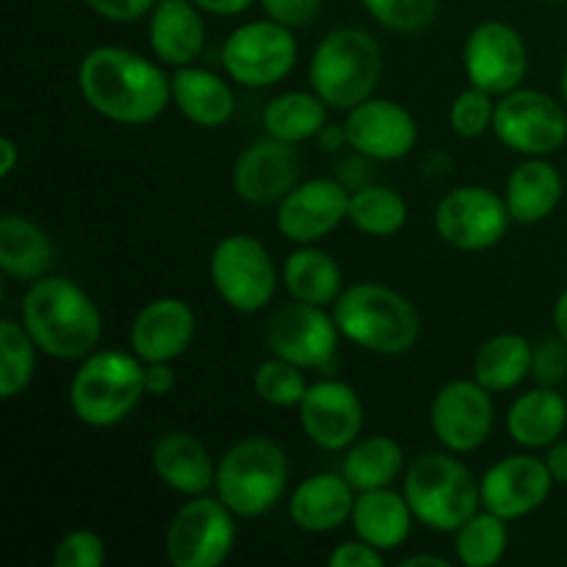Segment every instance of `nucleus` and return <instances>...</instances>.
<instances>
[{
  "label": "nucleus",
  "instance_id": "obj_1",
  "mask_svg": "<svg viewBox=\"0 0 567 567\" xmlns=\"http://www.w3.org/2000/svg\"><path fill=\"white\" fill-rule=\"evenodd\" d=\"M75 78L89 109L116 125H150L172 105V75L122 44L89 50Z\"/></svg>",
  "mask_w": 567,
  "mask_h": 567
},
{
  "label": "nucleus",
  "instance_id": "obj_2",
  "mask_svg": "<svg viewBox=\"0 0 567 567\" xmlns=\"http://www.w3.org/2000/svg\"><path fill=\"white\" fill-rule=\"evenodd\" d=\"M20 321L39 352L61 363H81L103 341V313L78 282L44 275L28 282L20 305Z\"/></svg>",
  "mask_w": 567,
  "mask_h": 567
},
{
  "label": "nucleus",
  "instance_id": "obj_3",
  "mask_svg": "<svg viewBox=\"0 0 567 567\" xmlns=\"http://www.w3.org/2000/svg\"><path fill=\"white\" fill-rule=\"evenodd\" d=\"M349 343L380 358H402L421 341V313L404 293L382 282H354L332 305Z\"/></svg>",
  "mask_w": 567,
  "mask_h": 567
},
{
  "label": "nucleus",
  "instance_id": "obj_4",
  "mask_svg": "<svg viewBox=\"0 0 567 567\" xmlns=\"http://www.w3.org/2000/svg\"><path fill=\"white\" fill-rule=\"evenodd\" d=\"M385 59L382 44L360 25H338L316 42L310 53V89L332 111H352L374 97Z\"/></svg>",
  "mask_w": 567,
  "mask_h": 567
},
{
  "label": "nucleus",
  "instance_id": "obj_5",
  "mask_svg": "<svg viewBox=\"0 0 567 567\" xmlns=\"http://www.w3.org/2000/svg\"><path fill=\"white\" fill-rule=\"evenodd\" d=\"M402 493L421 526L454 535L482 507L480 480L460 454L424 452L404 468Z\"/></svg>",
  "mask_w": 567,
  "mask_h": 567
},
{
  "label": "nucleus",
  "instance_id": "obj_6",
  "mask_svg": "<svg viewBox=\"0 0 567 567\" xmlns=\"http://www.w3.org/2000/svg\"><path fill=\"white\" fill-rule=\"evenodd\" d=\"M291 482V460L286 449L264 435L233 443L216 460V496L238 518H260L286 498Z\"/></svg>",
  "mask_w": 567,
  "mask_h": 567
},
{
  "label": "nucleus",
  "instance_id": "obj_7",
  "mask_svg": "<svg viewBox=\"0 0 567 567\" xmlns=\"http://www.w3.org/2000/svg\"><path fill=\"white\" fill-rule=\"evenodd\" d=\"M66 396L72 415L83 426L109 430L122 424L147 396L144 363L133 352L97 349L78 363Z\"/></svg>",
  "mask_w": 567,
  "mask_h": 567
},
{
  "label": "nucleus",
  "instance_id": "obj_8",
  "mask_svg": "<svg viewBox=\"0 0 567 567\" xmlns=\"http://www.w3.org/2000/svg\"><path fill=\"white\" fill-rule=\"evenodd\" d=\"M208 277L216 297L244 316L266 310L280 282L266 244L247 233H230L216 244L208 258Z\"/></svg>",
  "mask_w": 567,
  "mask_h": 567
},
{
  "label": "nucleus",
  "instance_id": "obj_9",
  "mask_svg": "<svg viewBox=\"0 0 567 567\" xmlns=\"http://www.w3.org/2000/svg\"><path fill=\"white\" fill-rule=\"evenodd\" d=\"M238 515L219 496H192L164 535V554L172 567H219L236 548Z\"/></svg>",
  "mask_w": 567,
  "mask_h": 567
},
{
  "label": "nucleus",
  "instance_id": "obj_10",
  "mask_svg": "<svg viewBox=\"0 0 567 567\" xmlns=\"http://www.w3.org/2000/svg\"><path fill=\"white\" fill-rule=\"evenodd\" d=\"M299 59L293 28L269 20H249L233 28L221 44V66L244 89H271L286 81Z\"/></svg>",
  "mask_w": 567,
  "mask_h": 567
},
{
  "label": "nucleus",
  "instance_id": "obj_11",
  "mask_svg": "<svg viewBox=\"0 0 567 567\" xmlns=\"http://www.w3.org/2000/svg\"><path fill=\"white\" fill-rule=\"evenodd\" d=\"M437 238L460 252H487L498 247L507 236L513 216H509L504 194L480 183L454 186L437 199L432 214Z\"/></svg>",
  "mask_w": 567,
  "mask_h": 567
},
{
  "label": "nucleus",
  "instance_id": "obj_12",
  "mask_svg": "<svg viewBox=\"0 0 567 567\" xmlns=\"http://www.w3.org/2000/svg\"><path fill=\"white\" fill-rule=\"evenodd\" d=\"M493 136L524 158H548L567 144V105L540 89H515L496 100Z\"/></svg>",
  "mask_w": 567,
  "mask_h": 567
},
{
  "label": "nucleus",
  "instance_id": "obj_13",
  "mask_svg": "<svg viewBox=\"0 0 567 567\" xmlns=\"http://www.w3.org/2000/svg\"><path fill=\"white\" fill-rule=\"evenodd\" d=\"M341 338L330 308H316L293 299L277 308L264 327V343L269 354L319 374L336 369Z\"/></svg>",
  "mask_w": 567,
  "mask_h": 567
},
{
  "label": "nucleus",
  "instance_id": "obj_14",
  "mask_svg": "<svg viewBox=\"0 0 567 567\" xmlns=\"http://www.w3.org/2000/svg\"><path fill=\"white\" fill-rule=\"evenodd\" d=\"M496 404L493 393L471 380H449L435 391L430 404V430L441 449L454 454L480 452L493 435Z\"/></svg>",
  "mask_w": 567,
  "mask_h": 567
},
{
  "label": "nucleus",
  "instance_id": "obj_15",
  "mask_svg": "<svg viewBox=\"0 0 567 567\" xmlns=\"http://www.w3.org/2000/svg\"><path fill=\"white\" fill-rule=\"evenodd\" d=\"M529 64V44L509 22L485 20L465 37V78L493 97H502V94L524 86Z\"/></svg>",
  "mask_w": 567,
  "mask_h": 567
},
{
  "label": "nucleus",
  "instance_id": "obj_16",
  "mask_svg": "<svg viewBox=\"0 0 567 567\" xmlns=\"http://www.w3.org/2000/svg\"><path fill=\"white\" fill-rule=\"evenodd\" d=\"M349 192L338 177H310L299 181L277 203L275 227L286 241L321 244L327 236L349 221Z\"/></svg>",
  "mask_w": 567,
  "mask_h": 567
},
{
  "label": "nucleus",
  "instance_id": "obj_17",
  "mask_svg": "<svg viewBox=\"0 0 567 567\" xmlns=\"http://www.w3.org/2000/svg\"><path fill=\"white\" fill-rule=\"evenodd\" d=\"M297 419L305 437L316 449L343 454L363 435V399L349 382L336 380V377H321L308 385V393L297 408Z\"/></svg>",
  "mask_w": 567,
  "mask_h": 567
},
{
  "label": "nucleus",
  "instance_id": "obj_18",
  "mask_svg": "<svg viewBox=\"0 0 567 567\" xmlns=\"http://www.w3.org/2000/svg\"><path fill=\"white\" fill-rule=\"evenodd\" d=\"M230 181L241 203L255 208L277 205L302 181V155L297 144L280 142L266 133L236 155Z\"/></svg>",
  "mask_w": 567,
  "mask_h": 567
},
{
  "label": "nucleus",
  "instance_id": "obj_19",
  "mask_svg": "<svg viewBox=\"0 0 567 567\" xmlns=\"http://www.w3.org/2000/svg\"><path fill=\"white\" fill-rule=\"evenodd\" d=\"M554 485L557 482H554L546 460L535 457V452L524 449V452L496 460L480 476L482 507L513 524V520L537 513L548 502Z\"/></svg>",
  "mask_w": 567,
  "mask_h": 567
},
{
  "label": "nucleus",
  "instance_id": "obj_20",
  "mask_svg": "<svg viewBox=\"0 0 567 567\" xmlns=\"http://www.w3.org/2000/svg\"><path fill=\"white\" fill-rule=\"evenodd\" d=\"M347 136L354 153L365 155L374 164L408 158L419 144V122L391 97H369L365 103L347 111Z\"/></svg>",
  "mask_w": 567,
  "mask_h": 567
},
{
  "label": "nucleus",
  "instance_id": "obj_21",
  "mask_svg": "<svg viewBox=\"0 0 567 567\" xmlns=\"http://www.w3.org/2000/svg\"><path fill=\"white\" fill-rule=\"evenodd\" d=\"M197 338V313L181 297H155L133 319L127 343L142 363H175Z\"/></svg>",
  "mask_w": 567,
  "mask_h": 567
},
{
  "label": "nucleus",
  "instance_id": "obj_22",
  "mask_svg": "<svg viewBox=\"0 0 567 567\" xmlns=\"http://www.w3.org/2000/svg\"><path fill=\"white\" fill-rule=\"evenodd\" d=\"M358 491L341 471H321L299 482L288 498L293 526L305 535H330L352 520Z\"/></svg>",
  "mask_w": 567,
  "mask_h": 567
},
{
  "label": "nucleus",
  "instance_id": "obj_23",
  "mask_svg": "<svg viewBox=\"0 0 567 567\" xmlns=\"http://www.w3.org/2000/svg\"><path fill=\"white\" fill-rule=\"evenodd\" d=\"M155 476L181 496H203L216 485V460L197 435L186 430H169L158 435L150 454Z\"/></svg>",
  "mask_w": 567,
  "mask_h": 567
},
{
  "label": "nucleus",
  "instance_id": "obj_24",
  "mask_svg": "<svg viewBox=\"0 0 567 567\" xmlns=\"http://www.w3.org/2000/svg\"><path fill=\"white\" fill-rule=\"evenodd\" d=\"M205 11L194 0H158L147 17V42L161 64H197L205 50Z\"/></svg>",
  "mask_w": 567,
  "mask_h": 567
},
{
  "label": "nucleus",
  "instance_id": "obj_25",
  "mask_svg": "<svg viewBox=\"0 0 567 567\" xmlns=\"http://www.w3.org/2000/svg\"><path fill=\"white\" fill-rule=\"evenodd\" d=\"M172 105L203 131H219L236 116V94L219 72L208 66H177L172 72Z\"/></svg>",
  "mask_w": 567,
  "mask_h": 567
},
{
  "label": "nucleus",
  "instance_id": "obj_26",
  "mask_svg": "<svg viewBox=\"0 0 567 567\" xmlns=\"http://www.w3.org/2000/svg\"><path fill=\"white\" fill-rule=\"evenodd\" d=\"M349 524H352L354 537L374 546L377 551L391 554L413 535L415 513L402 491L380 487V491L358 493Z\"/></svg>",
  "mask_w": 567,
  "mask_h": 567
},
{
  "label": "nucleus",
  "instance_id": "obj_27",
  "mask_svg": "<svg viewBox=\"0 0 567 567\" xmlns=\"http://www.w3.org/2000/svg\"><path fill=\"white\" fill-rule=\"evenodd\" d=\"M507 432L515 446L526 452H546L567 432V399L557 388L546 385L524 391L509 404Z\"/></svg>",
  "mask_w": 567,
  "mask_h": 567
},
{
  "label": "nucleus",
  "instance_id": "obj_28",
  "mask_svg": "<svg viewBox=\"0 0 567 567\" xmlns=\"http://www.w3.org/2000/svg\"><path fill=\"white\" fill-rule=\"evenodd\" d=\"M565 181L548 158H524L504 183V199L513 221L540 225L559 208Z\"/></svg>",
  "mask_w": 567,
  "mask_h": 567
},
{
  "label": "nucleus",
  "instance_id": "obj_29",
  "mask_svg": "<svg viewBox=\"0 0 567 567\" xmlns=\"http://www.w3.org/2000/svg\"><path fill=\"white\" fill-rule=\"evenodd\" d=\"M280 282L293 302L330 308L338 302L343 286V269L319 244H302L286 258L280 269Z\"/></svg>",
  "mask_w": 567,
  "mask_h": 567
},
{
  "label": "nucleus",
  "instance_id": "obj_30",
  "mask_svg": "<svg viewBox=\"0 0 567 567\" xmlns=\"http://www.w3.org/2000/svg\"><path fill=\"white\" fill-rule=\"evenodd\" d=\"M53 244L33 219L6 214L0 219V269L17 282H33L50 275Z\"/></svg>",
  "mask_w": 567,
  "mask_h": 567
},
{
  "label": "nucleus",
  "instance_id": "obj_31",
  "mask_svg": "<svg viewBox=\"0 0 567 567\" xmlns=\"http://www.w3.org/2000/svg\"><path fill=\"white\" fill-rule=\"evenodd\" d=\"M408 460L404 449L391 435H365L358 437L352 446L343 452L341 474L358 493L393 487L399 476H404Z\"/></svg>",
  "mask_w": 567,
  "mask_h": 567
},
{
  "label": "nucleus",
  "instance_id": "obj_32",
  "mask_svg": "<svg viewBox=\"0 0 567 567\" xmlns=\"http://www.w3.org/2000/svg\"><path fill=\"white\" fill-rule=\"evenodd\" d=\"M535 343L520 332H498L474 354V380L491 393H509L532 377Z\"/></svg>",
  "mask_w": 567,
  "mask_h": 567
},
{
  "label": "nucleus",
  "instance_id": "obj_33",
  "mask_svg": "<svg viewBox=\"0 0 567 567\" xmlns=\"http://www.w3.org/2000/svg\"><path fill=\"white\" fill-rule=\"evenodd\" d=\"M330 105L310 89H293L271 97L264 109V133L288 144H305L330 122Z\"/></svg>",
  "mask_w": 567,
  "mask_h": 567
},
{
  "label": "nucleus",
  "instance_id": "obj_34",
  "mask_svg": "<svg viewBox=\"0 0 567 567\" xmlns=\"http://www.w3.org/2000/svg\"><path fill=\"white\" fill-rule=\"evenodd\" d=\"M408 199L391 186L382 183H369V186L358 188L349 197V221L354 230L371 238H391L404 230L408 225Z\"/></svg>",
  "mask_w": 567,
  "mask_h": 567
},
{
  "label": "nucleus",
  "instance_id": "obj_35",
  "mask_svg": "<svg viewBox=\"0 0 567 567\" xmlns=\"http://www.w3.org/2000/svg\"><path fill=\"white\" fill-rule=\"evenodd\" d=\"M509 520L480 507L454 532V559L465 567H496L507 557Z\"/></svg>",
  "mask_w": 567,
  "mask_h": 567
},
{
  "label": "nucleus",
  "instance_id": "obj_36",
  "mask_svg": "<svg viewBox=\"0 0 567 567\" xmlns=\"http://www.w3.org/2000/svg\"><path fill=\"white\" fill-rule=\"evenodd\" d=\"M37 341L22 321H0V399L3 402L22 396L31 388L33 374H37Z\"/></svg>",
  "mask_w": 567,
  "mask_h": 567
},
{
  "label": "nucleus",
  "instance_id": "obj_37",
  "mask_svg": "<svg viewBox=\"0 0 567 567\" xmlns=\"http://www.w3.org/2000/svg\"><path fill=\"white\" fill-rule=\"evenodd\" d=\"M308 371L299 369L297 363L275 358V354H269V358L260 360V363L255 365V396H258L260 402L269 404V408L297 410L299 402L305 399V393H308Z\"/></svg>",
  "mask_w": 567,
  "mask_h": 567
},
{
  "label": "nucleus",
  "instance_id": "obj_38",
  "mask_svg": "<svg viewBox=\"0 0 567 567\" xmlns=\"http://www.w3.org/2000/svg\"><path fill=\"white\" fill-rule=\"evenodd\" d=\"M365 14L393 33H421L435 22L441 0H360Z\"/></svg>",
  "mask_w": 567,
  "mask_h": 567
},
{
  "label": "nucleus",
  "instance_id": "obj_39",
  "mask_svg": "<svg viewBox=\"0 0 567 567\" xmlns=\"http://www.w3.org/2000/svg\"><path fill=\"white\" fill-rule=\"evenodd\" d=\"M496 100L493 94H487L485 89L474 86L457 94L452 100V109H449V125H452L454 136L465 138V142H474L482 138L485 133H493V116H496Z\"/></svg>",
  "mask_w": 567,
  "mask_h": 567
},
{
  "label": "nucleus",
  "instance_id": "obj_40",
  "mask_svg": "<svg viewBox=\"0 0 567 567\" xmlns=\"http://www.w3.org/2000/svg\"><path fill=\"white\" fill-rule=\"evenodd\" d=\"M105 559L103 537L89 529L66 532L53 548V567H103Z\"/></svg>",
  "mask_w": 567,
  "mask_h": 567
},
{
  "label": "nucleus",
  "instance_id": "obj_41",
  "mask_svg": "<svg viewBox=\"0 0 567 567\" xmlns=\"http://www.w3.org/2000/svg\"><path fill=\"white\" fill-rule=\"evenodd\" d=\"M532 380L546 388H559L567 380V343L557 332L535 343V352H532Z\"/></svg>",
  "mask_w": 567,
  "mask_h": 567
},
{
  "label": "nucleus",
  "instance_id": "obj_42",
  "mask_svg": "<svg viewBox=\"0 0 567 567\" xmlns=\"http://www.w3.org/2000/svg\"><path fill=\"white\" fill-rule=\"evenodd\" d=\"M269 20L288 28H305L321 14L324 0H258Z\"/></svg>",
  "mask_w": 567,
  "mask_h": 567
},
{
  "label": "nucleus",
  "instance_id": "obj_43",
  "mask_svg": "<svg viewBox=\"0 0 567 567\" xmlns=\"http://www.w3.org/2000/svg\"><path fill=\"white\" fill-rule=\"evenodd\" d=\"M83 6L89 11H94L100 20L125 25V22H136L150 17V11L158 6V0H83Z\"/></svg>",
  "mask_w": 567,
  "mask_h": 567
},
{
  "label": "nucleus",
  "instance_id": "obj_44",
  "mask_svg": "<svg viewBox=\"0 0 567 567\" xmlns=\"http://www.w3.org/2000/svg\"><path fill=\"white\" fill-rule=\"evenodd\" d=\"M330 567H382L385 565V554L377 551L374 546H369L365 540L354 537V540L341 543L330 551L327 557Z\"/></svg>",
  "mask_w": 567,
  "mask_h": 567
},
{
  "label": "nucleus",
  "instance_id": "obj_45",
  "mask_svg": "<svg viewBox=\"0 0 567 567\" xmlns=\"http://www.w3.org/2000/svg\"><path fill=\"white\" fill-rule=\"evenodd\" d=\"M371 164H374V161L365 158V155H360V153H354L352 158H343L341 164H338L336 177L349 188V192H358V188L369 186L371 183Z\"/></svg>",
  "mask_w": 567,
  "mask_h": 567
},
{
  "label": "nucleus",
  "instance_id": "obj_46",
  "mask_svg": "<svg viewBox=\"0 0 567 567\" xmlns=\"http://www.w3.org/2000/svg\"><path fill=\"white\" fill-rule=\"evenodd\" d=\"M177 385V371L172 363H144V388L147 396H169Z\"/></svg>",
  "mask_w": 567,
  "mask_h": 567
},
{
  "label": "nucleus",
  "instance_id": "obj_47",
  "mask_svg": "<svg viewBox=\"0 0 567 567\" xmlns=\"http://www.w3.org/2000/svg\"><path fill=\"white\" fill-rule=\"evenodd\" d=\"M543 460H546V465H548V471H551L554 482L567 487V441H565V437H559L557 443H551V446L543 452Z\"/></svg>",
  "mask_w": 567,
  "mask_h": 567
},
{
  "label": "nucleus",
  "instance_id": "obj_48",
  "mask_svg": "<svg viewBox=\"0 0 567 567\" xmlns=\"http://www.w3.org/2000/svg\"><path fill=\"white\" fill-rule=\"evenodd\" d=\"M205 14H214V17H238L249 9L252 3L258 0H194Z\"/></svg>",
  "mask_w": 567,
  "mask_h": 567
},
{
  "label": "nucleus",
  "instance_id": "obj_49",
  "mask_svg": "<svg viewBox=\"0 0 567 567\" xmlns=\"http://www.w3.org/2000/svg\"><path fill=\"white\" fill-rule=\"evenodd\" d=\"M313 142L319 144L321 153H338V150L349 147L347 125H343V122H341V125H330V122H327V125L321 127L319 136H316Z\"/></svg>",
  "mask_w": 567,
  "mask_h": 567
},
{
  "label": "nucleus",
  "instance_id": "obj_50",
  "mask_svg": "<svg viewBox=\"0 0 567 567\" xmlns=\"http://www.w3.org/2000/svg\"><path fill=\"white\" fill-rule=\"evenodd\" d=\"M17 161H20V150L11 136H0V177H9L17 169Z\"/></svg>",
  "mask_w": 567,
  "mask_h": 567
},
{
  "label": "nucleus",
  "instance_id": "obj_51",
  "mask_svg": "<svg viewBox=\"0 0 567 567\" xmlns=\"http://www.w3.org/2000/svg\"><path fill=\"white\" fill-rule=\"evenodd\" d=\"M554 330L567 343V286L557 297V302H554Z\"/></svg>",
  "mask_w": 567,
  "mask_h": 567
},
{
  "label": "nucleus",
  "instance_id": "obj_52",
  "mask_svg": "<svg viewBox=\"0 0 567 567\" xmlns=\"http://www.w3.org/2000/svg\"><path fill=\"white\" fill-rule=\"evenodd\" d=\"M402 567H449V559L437 557V554H413V557H404Z\"/></svg>",
  "mask_w": 567,
  "mask_h": 567
},
{
  "label": "nucleus",
  "instance_id": "obj_53",
  "mask_svg": "<svg viewBox=\"0 0 567 567\" xmlns=\"http://www.w3.org/2000/svg\"><path fill=\"white\" fill-rule=\"evenodd\" d=\"M559 92H563V103L567 105V61L563 66V78H559Z\"/></svg>",
  "mask_w": 567,
  "mask_h": 567
},
{
  "label": "nucleus",
  "instance_id": "obj_54",
  "mask_svg": "<svg viewBox=\"0 0 567 567\" xmlns=\"http://www.w3.org/2000/svg\"><path fill=\"white\" fill-rule=\"evenodd\" d=\"M543 3H554V6H563L567 0H543Z\"/></svg>",
  "mask_w": 567,
  "mask_h": 567
}]
</instances>
